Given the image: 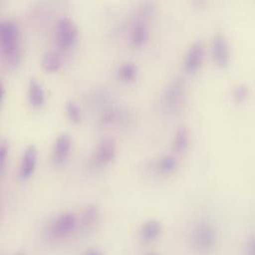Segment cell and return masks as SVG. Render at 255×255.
Instances as JSON below:
<instances>
[{"label": "cell", "mask_w": 255, "mask_h": 255, "mask_svg": "<svg viewBox=\"0 0 255 255\" xmlns=\"http://www.w3.org/2000/svg\"><path fill=\"white\" fill-rule=\"evenodd\" d=\"M191 245L199 255H208L216 245L217 234L214 226L206 221L200 220L191 230Z\"/></svg>", "instance_id": "cell-1"}, {"label": "cell", "mask_w": 255, "mask_h": 255, "mask_svg": "<svg viewBox=\"0 0 255 255\" xmlns=\"http://www.w3.org/2000/svg\"><path fill=\"white\" fill-rule=\"evenodd\" d=\"M19 45V29L12 21L0 22V50L10 61L17 58Z\"/></svg>", "instance_id": "cell-2"}, {"label": "cell", "mask_w": 255, "mask_h": 255, "mask_svg": "<svg viewBox=\"0 0 255 255\" xmlns=\"http://www.w3.org/2000/svg\"><path fill=\"white\" fill-rule=\"evenodd\" d=\"M184 84L181 79L173 80L166 88L163 99L164 106L169 112L178 111L184 102Z\"/></svg>", "instance_id": "cell-3"}, {"label": "cell", "mask_w": 255, "mask_h": 255, "mask_svg": "<svg viewBox=\"0 0 255 255\" xmlns=\"http://www.w3.org/2000/svg\"><path fill=\"white\" fill-rule=\"evenodd\" d=\"M57 41L58 44L64 48L68 49L72 47L78 37V28L72 19L68 17H63L59 20L57 24Z\"/></svg>", "instance_id": "cell-4"}, {"label": "cell", "mask_w": 255, "mask_h": 255, "mask_svg": "<svg viewBox=\"0 0 255 255\" xmlns=\"http://www.w3.org/2000/svg\"><path fill=\"white\" fill-rule=\"evenodd\" d=\"M76 227V217L71 212H66L57 217L49 227V233L54 238H62L70 234Z\"/></svg>", "instance_id": "cell-5"}, {"label": "cell", "mask_w": 255, "mask_h": 255, "mask_svg": "<svg viewBox=\"0 0 255 255\" xmlns=\"http://www.w3.org/2000/svg\"><path fill=\"white\" fill-rule=\"evenodd\" d=\"M212 56L219 66H226L230 60L229 44L226 36L222 33H216L212 39Z\"/></svg>", "instance_id": "cell-6"}, {"label": "cell", "mask_w": 255, "mask_h": 255, "mask_svg": "<svg viewBox=\"0 0 255 255\" xmlns=\"http://www.w3.org/2000/svg\"><path fill=\"white\" fill-rule=\"evenodd\" d=\"M38 160V151L36 146L29 145L25 148L22 158L21 164L19 166V177L21 179H26L32 175L34 172Z\"/></svg>", "instance_id": "cell-7"}, {"label": "cell", "mask_w": 255, "mask_h": 255, "mask_svg": "<svg viewBox=\"0 0 255 255\" xmlns=\"http://www.w3.org/2000/svg\"><path fill=\"white\" fill-rule=\"evenodd\" d=\"M204 55V47L201 41L193 42L184 56V68L188 72H194L200 66Z\"/></svg>", "instance_id": "cell-8"}, {"label": "cell", "mask_w": 255, "mask_h": 255, "mask_svg": "<svg viewBox=\"0 0 255 255\" xmlns=\"http://www.w3.org/2000/svg\"><path fill=\"white\" fill-rule=\"evenodd\" d=\"M72 150V138L68 133H61L55 140L53 149V161L56 164L64 163Z\"/></svg>", "instance_id": "cell-9"}, {"label": "cell", "mask_w": 255, "mask_h": 255, "mask_svg": "<svg viewBox=\"0 0 255 255\" xmlns=\"http://www.w3.org/2000/svg\"><path fill=\"white\" fill-rule=\"evenodd\" d=\"M116 152L117 147L115 140L112 137L107 136L102 138L98 143L95 156L100 163H109L115 158Z\"/></svg>", "instance_id": "cell-10"}, {"label": "cell", "mask_w": 255, "mask_h": 255, "mask_svg": "<svg viewBox=\"0 0 255 255\" xmlns=\"http://www.w3.org/2000/svg\"><path fill=\"white\" fill-rule=\"evenodd\" d=\"M28 97H29V101H30L31 105L36 108L43 106V104L45 102L44 90H43L41 84L35 79H32L29 82Z\"/></svg>", "instance_id": "cell-11"}, {"label": "cell", "mask_w": 255, "mask_h": 255, "mask_svg": "<svg viewBox=\"0 0 255 255\" xmlns=\"http://www.w3.org/2000/svg\"><path fill=\"white\" fill-rule=\"evenodd\" d=\"M161 232V225L159 221L150 219L144 222L140 228V237L145 242H150L156 239Z\"/></svg>", "instance_id": "cell-12"}, {"label": "cell", "mask_w": 255, "mask_h": 255, "mask_svg": "<svg viewBox=\"0 0 255 255\" xmlns=\"http://www.w3.org/2000/svg\"><path fill=\"white\" fill-rule=\"evenodd\" d=\"M189 141V133L188 128L184 125H180L177 127L174 137H173V147L177 152L184 151L188 146Z\"/></svg>", "instance_id": "cell-13"}, {"label": "cell", "mask_w": 255, "mask_h": 255, "mask_svg": "<svg viewBox=\"0 0 255 255\" xmlns=\"http://www.w3.org/2000/svg\"><path fill=\"white\" fill-rule=\"evenodd\" d=\"M148 39V29L144 22H137L131 31V43L135 47H141Z\"/></svg>", "instance_id": "cell-14"}, {"label": "cell", "mask_w": 255, "mask_h": 255, "mask_svg": "<svg viewBox=\"0 0 255 255\" xmlns=\"http://www.w3.org/2000/svg\"><path fill=\"white\" fill-rule=\"evenodd\" d=\"M41 63H42V67L46 71L53 72V71H57L61 67L62 61H61L60 55L57 52L49 51L43 55Z\"/></svg>", "instance_id": "cell-15"}, {"label": "cell", "mask_w": 255, "mask_h": 255, "mask_svg": "<svg viewBox=\"0 0 255 255\" xmlns=\"http://www.w3.org/2000/svg\"><path fill=\"white\" fill-rule=\"evenodd\" d=\"M118 74H119V77L121 78V80L126 81V82H131L136 78L137 67L135 66V64H133L131 62L124 63L120 66V68L118 70Z\"/></svg>", "instance_id": "cell-16"}, {"label": "cell", "mask_w": 255, "mask_h": 255, "mask_svg": "<svg viewBox=\"0 0 255 255\" xmlns=\"http://www.w3.org/2000/svg\"><path fill=\"white\" fill-rule=\"evenodd\" d=\"M99 216V210L96 205H88L82 212L81 224L84 227H89L93 225Z\"/></svg>", "instance_id": "cell-17"}, {"label": "cell", "mask_w": 255, "mask_h": 255, "mask_svg": "<svg viewBox=\"0 0 255 255\" xmlns=\"http://www.w3.org/2000/svg\"><path fill=\"white\" fill-rule=\"evenodd\" d=\"M66 112L67 115L69 117V119L73 122V123H80L82 120V111L80 109V107L78 106V104H76L73 101H68L66 103Z\"/></svg>", "instance_id": "cell-18"}, {"label": "cell", "mask_w": 255, "mask_h": 255, "mask_svg": "<svg viewBox=\"0 0 255 255\" xmlns=\"http://www.w3.org/2000/svg\"><path fill=\"white\" fill-rule=\"evenodd\" d=\"M177 165V159L171 154H165L158 160V167L163 172L172 171Z\"/></svg>", "instance_id": "cell-19"}, {"label": "cell", "mask_w": 255, "mask_h": 255, "mask_svg": "<svg viewBox=\"0 0 255 255\" xmlns=\"http://www.w3.org/2000/svg\"><path fill=\"white\" fill-rule=\"evenodd\" d=\"M8 150H9V145L7 140L4 138H0V176L3 174L5 169Z\"/></svg>", "instance_id": "cell-20"}, {"label": "cell", "mask_w": 255, "mask_h": 255, "mask_svg": "<svg viewBox=\"0 0 255 255\" xmlns=\"http://www.w3.org/2000/svg\"><path fill=\"white\" fill-rule=\"evenodd\" d=\"M248 94H249V88L244 83L237 84L233 89V97L238 102L245 100L247 98Z\"/></svg>", "instance_id": "cell-21"}, {"label": "cell", "mask_w": 255, "mask_h": 255, "mask_svg": "<svg viewBox=\"0 0 255 255\" xmlns=\"http://www.w3.org/2000/svg\"><path fill=\"white\" fill-rule=\"evenodd\" d=\"M247 255H255V235H253L247 243Z\"/></svg>", "instance_id": "cell-22"}, {"label": "cell", "mask_w": 255, "mask_h": 255, "mask_svg": "<svg viewBox=\"0 0 255 255\" xmlns=\"http://www.w3.org/2000/svg\"><path fill=\"white\" fill-rule=\"evenodd\" d=\"M85 255H103L101 251L99 250H96V249H91L89 250Z\"/></svg>", "instance_id": "cell-23"}, {"label": "cell", "mask_w": 255, "mask_h": 255, "mask_svg": "<svg viewBox=\"0 0 255 255\" xmlns=\"http://www.w3.org/2000/svg\"><path fill=\"white\" fill-rule=\"evenodd\" d=\"M3 96H4V87H3V84L0 82V102L2 101Z\"/></svg>", "instance_id": "cell-24"}, {"label": "cell", "mask_w": 255, "mask_h": 255, "mask_svg": "<svg viewBox=\"0 0 255 255\" xmlns=\"http://www.w3.org/2000/svg\"><path fill=\"white\" fill-rule=\"evenodd\" d=\"M16 255H23V253H22V252H19V253H17Z\"/></svg>", "instance_id": "cell-25"}, {"label": "cell", "mask_w": 255, "mask_h": 255, "mask_svg": "<svg viewBox=\"0 0 255 255\" xmlns=\"http://www.w3.org/2000/svg\"><path fill=\"white\" fill-rule=\"evenodd\" d=\"M149 255H156V254H149Z\"/></svg>", "instance_id": "cell-26"}]
</instances>
